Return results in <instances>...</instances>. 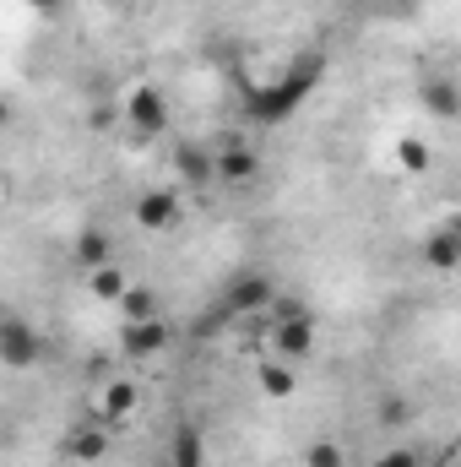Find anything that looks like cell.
<instances>
[{
	"instance_id": "cell-20",
	"label": "cell",
	"mask_w": 461,
	"mask_h": 467,
	"mask_svg": "<svg viewBox=\"0 0 461 467\" xmlns=\"http://www.w3.org/2000/svg\"><path fill=\"white\" fill-rule=\"evenodd\" d=\"M369 467H424V457H418L413 446H396V451H380Z\"/></svg>"
},
{
	"instance_id": "cell-22",
	"label": "cell",
	"mask_w": 461,
	"mask_h": 467,
	"mask_svg": "<svg viewBox=\"0 0 461 467\" xmlns=\"http://www.w3.org/2000/svg\"><path fill=\"white\" fill-rule=\"evenodd\" d=\"M27 5H33V11H44V16H55V11L66 5V0H27Z\"/></svg>"
},
{
	"instance_id": "cell-10",
	"label": "cell",
	"mask_w": 461,
	"mask_h": 467,
	"mask_svg": "<svg viewBox=\"0 0 461 467\" xmlns=\"http://www.w3.org/2000/svg\"><path fill=\"white\" fill-rule=\"evenodd\" d=\"M71 261H77L82 272H98V266H109V261H115V239H109L104 229H87L77 244H71Z\"/></svg>"
},
{
	"instance_id": "cell-17",
	"label": "cell",
	"mask_w": 461,
	"mask_h": 467,
	"mask_svg": "<svg viewBox=\"0 0 461 467\" xmlns=\"http://www.w3.org/2000/svg\"><path fill=\"white\" fill-rule=\"evenodd\" d=\"M174 467H201V430L196 424L174 430Z\"/></svg>"
},
{
	"instance_id": "cell-5",
	"label": "cell",
	"mask_w": 461,
	"mask_h": 467,
	"mask_svg": "<svg viewBox=\"0 0 461 467\" xmlns=\"http://www.w3.org/2000/svg\"><path fill=\"white\" fill-rule=\"evenodd\" d=\"M125 115H130V125H136L141 136H158V130L169 125V104H163V93H158L152 82H141V88L130 93V104H125Z\"/></svg>"
},
{
	"instance_id": "cell-2",
	"label": "cell",
	"mask_w": 461,
	"mask_h": 467,
	"mask_svg": "<svg viewBox=\"0 0 461 467\" xmlns=\"http://www.w3.org/2000/svg\"><path fill=\"white\" fill-rule=\"evenodd\" d=\"M266 310H271V348H277V358L282 364H299L304 353L315 348V316H310V305L271 299Z\"/></svg>"
},
{
	"instance_id": "cell-1",
	"label": "cell",
	"mask_w": 461,
	"mask_h": 467,
	"mask_svg": "<svg viewBox=\"0 0 461 467\" xmlns=\"http://www.w3.org/2000/svg\"><path fill=\"white\" fill-rule=\"evenodd\" d=\"M315 82H321V55H304V60L293 66V77H282L277 88H266V93L250 99V115L266 119V125H271V119H288L310 93H315Z\"/></svg>"
},
{
	"instance_id": "cell-24",
	"label": "cell",
	"mask_w": 461,
	"mask_h": 467,
	"mask_svg": "<svg viewBox=\"0 0 461 467\" xmlns=\"http://www.w3.org/2000/svg\"><path fill=\"white\" fill-rule=\"evenodd\" d=\"M119 5H136V0H119Z\"/></svg>"
},
{
	"instance_id": "cell-12",
	"label": "cell",
	"mask_w": 461,
	"mask_h": 467,
	"mask_svg": "<svg viewBox=\"0 0 461 467\" xmlns=\"http://www.w3.org/2000/svg\"><path fill=\"white\" fill-rule=\"evenodd\" d=\"M174 163H179L185 191H201V185H212V180H218V174H212V152H201V147H179V152H174Z\"/></svg>"
},
{
	"instance_id": "cell-11",
	"label": "cell",
	"mask_w": 461,
	"mask_h": 467,
	"mask_svg": "<svg viewBox=\"0 0 461 467\" xmlns=\"http://www.w3.org/2000/svg\"><path fill=\"white\" fill-rule=\"evenodd\" d=\"M66 451H71L77 462H98V457L109 451V424H98V419H93V424L71 430V435H66Z\"/></svg>"
},
{
	"instance_id": "cell-19",
	"label": "cell",
	"mask_w": 461,
	"mask_h": 467,
	"mask_svg": "<svg viewBox=\"0 0 461 467\" xmlns=\"http://www.w3.org/2000/svg\"><path fill=\"white\" fill-rule=\"evenodd\" d=\"M304 467H347L343 446H337V441H315V446L304 451Z\"/></svg>"
},
{
	"instance_id": "cell-13",
	"label": "cell",
	"mask_w": 461,
	"mask_h": 467,
	"mask_svg": "<svg viewBox=\"0 0 461 467\" xmlns=\"http://www.w3.org/2000/svg\"><path fill=\"white\" fill-rule=\"evenodd\" d=\"M255 375H261V391H266V397H277V402L293 397V364H282V358H261Z\"/></svg>"
},
{
	"instance_id": "cell-15",
	"label": "cell",
	"mask_w": 461,
	"mask_h": 467,
	"mask_svg": "<svg viewBox=\"0 0 461 467\" xmlns=\"http://www.w3.org/2000/svg\"><path fill=\"white\" fill-rule=\"evenodd\" d=\"M87 288H93V299H104V305H115V299L125 294V288H130V283H125V272H119L115 261H109V266H98V272H87Z\"/></svg>"
},
{
	"instance_id": "cell-23",
	"label": "cell",
	"mask_w": 461,
	"mask_h": 467,
	"mask_svg": "<svg viewBox=\"0 0 461 467\" xmlns=\"http://www.w3.org/2000/svg\"><path fill=\"white\" fill-rule=\"evenodd\" d=\"M0 125H11V104L5 99H0Z\"/></svg>"
},
{
	"instance_id": "cell-7",
	"label": "cell",
	"mask_w": 461,
	"mask_h": 467,
	"mask_svg": "<svg viewBox=\"0 0 461 467\" xmlns=\"http://www.w3.org/2000/svg\"><path fill=\"white\" fill-rule=\"evenodd\" d=\"M174 218H179V191H147V196L136 202V223L147 234L174 229Z\"/></svg>"
},
{
	"instance_id": "cell-8",
	"label": "cell",
	"mask_w": 461,
	"mask_h": 467,
	"mask_svg": "<svg viewBox=\"0 0 461 467\" xmlns=\"http://www.w3.org/2000/svg\"><path fill=\"white\" fill-rule=\"evenodd\" d=\"M271 299H277V294H271V283H266L261 272H244V277L229 288V310L233 316H261Z\"/></svg>"
},
{
	"instance_id": "cell-6",
	"label": "cell",
	"mask_w": 461,
	"mask_h": 467,
	"mask_svg": "<svg viewBox=\"0 0 461 467\" xmlns=\"http://www.w3.org/2000/svg\"><path fill=\"white\" fill-rule=\"evenodd\" d=\"M212 174H218L223 185H250V180L261 174V158H255L244 141H223L218 158H212Z\"/></svg>"
},
{
	"instance_id": "cell-18",
	"label": "cell",
	"mask_w": 461,
	"mask_h": 467,
	"mask_svg": "<svg viewBox=\"0 0 461 467\" xmlns=\"http://www.w3.org/2000/svg\"><path fill=\"white\" fill-rule=\"evenodd\" d=\"M424 104H429V115L451 119V115H456V88L440 77V82H429V88H424Z\"/></svg>"
},
{
	"instance_id": "cell-14",
	"label": "cell",
	"mask_w": 461,
	"mask_h": 467,
	"mask_svg": "<svg viewBox=\"0 0 461 467\" xmlns=\"http://www.w3.org/2000/svg\"><path fill=\"white\" fill-rule=\"evenodd\" d=\"M424 261L435 266V272H451L461 261V234L456 229H440L435 239H429V250H424Z\"/></svg>"
},
{
	"instance_id": "cell-3",
	"label": "cell",
	"mask_w": 461,
	"mask_h": 467,
	"mask_svg": "<svg viewBox=\"0 0 461 467\" xmlns=\"http://www.w3.org/2000/svg\"><path fill=\"white\" fill-rule=\"evenodd\" d=\"M38 332L27 327V321H16V316H0V364L5 369H27V364H38Z\"/></svg>"
},
{
	"instance_id": "cell-4",
	"label": "cell",
	"mask_w": 461,
	"mask_h": 467,
	"mask_svg": "<svg viewBox=\"0 0 461 467\" xmlns=\"http://www.w3.org/2000/svg\"><path fill=\"white\" fill-rule=\"evenodd\" d=\"M169 348V321L163 316H147V321H125L119 327V353L125 358H158Z\"/></svg>"
},
{
	"instance_id": "cell-16",
	"label": "cell",
	"mask_w": 461,
	"mask_h": 467,
	"mask_svg": "<svg viewBox=\"0 0 461 467\" xmlns=\"http://www.w3.org/2000/svg\"><path fill=\"white\" fill-rule=\"evenodd\" d=\"M115 305H119L125 321H147V316H158V294H152V288H125Z\"/></svg>"
},
{
	"instance_id": "cell-9",
	"label": "cell",
	"mask_w": 461,
	"mask_h": 467,
	"mask_svg": "<svg viewBox=\"0 0 461 467\" xmlns=\"http://www.w3.org/2000/svg\"><path fill=\"white\" fill-rule=\"evenodd\" d=\"M130 413H136V386H130V380H109V386L98 391L93 419H98V424H119V419H130Z\"/></svg>"
},
{
	"instance_id": "cell-21",
	"label": "cell",
	"mask_w": 461,
	"mask_h": 467,
	"mask_svg": "<svg viewBox=\"0 0 461 467\" xmlns=\"http://www.w3.org/2000/svg\"><path fill=\"white\" fill-rule=\"evenodd\" d=\"M402 163H413V169H424V163H429V152H424L418 141H407V147H402Z\"/></svg>"
}]
</instances>
